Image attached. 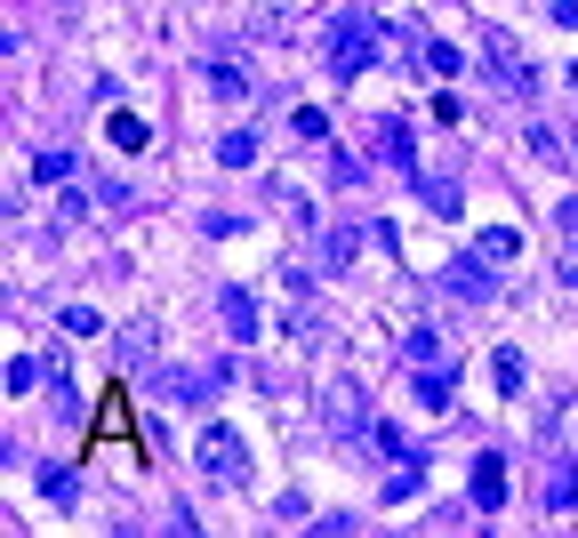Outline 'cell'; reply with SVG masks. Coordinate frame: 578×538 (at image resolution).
<instances>
[{
  "instance_id": "cell-1",
  "label": "cell",
  "mask_w": 578,
  "mask_h": 538,
  "mask_svg": "<svg viewBox=\"0 0 578 538\" xmlns=\"http://www.w3.org/2000/svg\"><path fill=\"white\" fill-rule=\"evenodd\" d=\"M193 466L210 474L217 490H241V483H250V450H241V434H234V426H201Z\"/></svg>"
},
{
  "instance_id": "cell-2",
  "label": "cell",
  "mask_w": 578,
  "mask_h": 538,
  "mask_svg": "<svg viewBox=\"0 0 578 538\" xmlns=\"http://www.w3.org/2000/svg\"><path fill=\"white\" fill-rule=\"evenodd\" d=\"M474 49H482V65L499 73V80H506L514 97H539V73H530V57L514 49V33H499V25H482V33H474Z\"/></svg>"
},
{
  "instance_id": "cell-3",
  "label": "cell",
  "mask_w": 578,
  "mask_h": 538,
  "mask_svg": "<svg viewBox=\"0 0 578 538\" xmlns=\"http://www.w3.org/2000/svg\"><path fill=\"white\" fill-rule=\"evenodd\" d=\"M369 40H378V33H369V16H354V9H345L338 16V25H329V73H338V80H354L362 65H369Z\"/></svg>"
},
{
  "instance_id": "cell-4",
  "label": "cell",
  "mask_w": 578,
  "mask_h": 538,
  "mask_svg": "<svg viewBox=\"0 0 578 538\" xmlns=\"http://www.w3.org/2000/svg\"><path fill=\"white\" fill-rule=\"evenodd\" d=\"M322 426H329V434H362V426H369L362 378H329V386H322Z\"/></svg>"
},
{
  "instance_id": "cell-5",
  "label": "cell",
  "mask_w": 578,
  "mask_h": 538,
  "mask_svg": "<svg viewBox=\"0 0 578 538\" xmlns=\"http://www.w3.org/2000/svg\"><path fill=\"white\" fill-rule=\"evenodd\" d=\"M450 289H458L466 305H490V298H499V274H490V258H458V265H450Z\"/></svg>"
},
{
  "instance_id": "cell-6",
  "label": "cell",
  "mask_w": 578,
  "mask_h": 538,
  "mask_svg": "<svg viewBox=\"0 0 578 538\" xmlns=\"http://www.w3.org/2000/svg\"><path fill=\"white\" fill-rule=\"evenodd\" d=\"M210 97L217 105H250V65L241 57H210Z\"/></svg>"
},
{
  "instance_id": "cell-7",
  "label": "cell",
  "mask_w": 578,
  "mask_h": 538,
  "mask_svg": "<svg viewBox=\"0 0 578 538\" xmlns=\"http://www.w3.org/2000/svg\"><path fill=\"white\" fill-rule=\"evenodd\" d=\"M466 490H474V506H499L506 499V459H499V450H482V459H474V474H466Z\"/></svg>"
},
{
  "instance_id": "cell-8",
  "label": "cell",
  "mask_w": 578,
  "mask_h": 538,
  "mask_svg": "<svg viewBox=\"0 0 578 538\" xmlns=\"http://www.w3.org/2000/svg\"><path fill=\"white\" fill-rule=\"evenodd\" d=\"M217 314H225V329H234L241 346L257 338V298H250V289H217Z\"/></svg>"
},
{
  "instance_id": "cell-9",
  "label": "cell",
  "mask_w": 578,
  "mask_h": 538,
  "mask_svg": "<svg viewBox=\"0 0 578 538\" xmlns=\"http://www.w3.org/2000/svg\"><path fill=\"white\" fill-rule=\"evenodd\" d=\"M362 234H369V225H329V234H322V265H329V274L362 258Z\"/></svg>"
},
{
  "instance_id": "cell-10",
  "label": "cell",
  "mask_w": 578,
  "mask_h": 538,
  "mask_svg": "<svg viewBox=\"0 0 578 538\" xmlns=\"http://www.w3.org/2000/svg\"><path fill=\"white\" fill-rule=\"evenodd\" d=\"M378 153H386V170H418V153H410V129H402V121H378Z\"/></svg>"
},
{
  "instance_id": "cell-11",
  "label": "cell",
  "mask_w": 578,
  "mask_h": 538,
  "mask_svg": "<svg viewBox=\"0 0 578 538\" xmlns=\"http://www.w3.org/2000/svg\"><path fill=\"white\" fill-rule=\"evenodd\" d=\"M546 506H554V514H570V506H578V459H563V466L546 474Z\"/></svg>"
},
{
  "instance_id": "cell-12",
  "label": "cell",
  "mask_w": 578,
  "mask_h": 538,
  "mask_svg": "<svg viewBox=\"0 0 578 538\" xmlns=\"http://www.w3.org/2000/svg\"><path fill=\"white\" fill-rule=\"evenodd\" d=\"M217 161H225V170H250V161H257V129H225L217 137Z\"/></svg>"
},
{
  "instance_id": "cell-13",
  "label": "cell",
  "mask_w": 578,
  "mask_h": 538,
  "mask_svg": "<svg viewBox=\"0 0 578 538\" xmlns=\"http://www.w3.org/2000/svg\"><path fill=\"white\" fill-rule=\"evenodd\" d=\"M153 346H161V329H153V322H129V329H121V354H129V370L153 362Z\"/></svg>"
},
{
  "instance_id": "cell-14",
  "label": "cell",
  "mask_w": 578,
  "mask_h": 538,
  "mask_svg": "<svg viewBox=\"0 0 578 538\" xmlns=\"http://www.w3.org/2000/svg\"><path fill=\"white\" fill-rule=\"evenodd\" d=\"M40 490H49V506H80V474L73 466H49V474H40Z\"/></svg>"
},
{
  "instance_id": "cell-15",
  "label": "cell",
  "mask_w": 578,
  "mask_h": 538,
  "mask_svg": "<svg viewBox=\"0 0 578 538\" xmlns=\"http://www.w3.org/2000/svg\"><path fill=\"white\" fill-rule=\"evenodd\" d=\"M418 402H426V410L450 402V362H426V370H418Z\"/></svg>"
},
{
  "instance_id": "cell-16",
  "label": "cell",
  "mask_w": 578,
  "mask_h": 538,
  "mask_svg": "<svg viewBox=\"0 0 578 538\" xmlns=\"http://www.w3.org/2000/svg\"><path fill=\"white\" fill-rule=\"evenodd\" d=\"M426 210H442V217H458V177H426Z\"/></svg>"
},
{
  "instance_id": "cell-17",
  "label": "cell",
  "mask_w": 578,
  "mask_h": 538,
  "mask_svg": "<svg viewBox=\"0 0 578 538\" xmlns=\"http://www.w3.org/2000/svg\"><path fill=\"white\" fill-rule=\"evenodd\" d=\"M514 250H523V234H514V225H490V234H482V258H490V265L514 258Z\"/></svg>"
},
{
  "instance_id": "cell-18",
  "label": "cell",
  "mask_w": 578,
  "mask_h": 538,
  "mask_svg": "<svg viewBox=\"0 0 578 538\" xmlns=\"http://www.w3.org/2000/svg\"><path fill=\"white\" fill-rule=\"evenodd\" d=\"M490 362H499V395H523V354H514V346H499Z\"/></svg>"
},
{
  "instance_id": "cell-19",
  "label": "cell",
  "mask_w": 578,
  "mask_h": 538,
  "mask_svg": "<svg viewBox=\"0 0 578 538\" xmlns=\"http://www.w3.org/2000/svg\"><path fill=\"white\" fill-rule=\"evenodd\" d=\"M33 386H40V354H16L9 362V395H33Z\"/></svg>"
},
{
  "instance_id": "cell-20",
  "label": "cell",
  "mask_w": 578,
  "mask_h": 538,
  "mask_svg": "<svg viewBox=\"0 0 578 538\" xmlns=\"http://www.w3.org/2000/svg\"><path fill=\"white\" fill-rule=\"evenodd\" d=\"M426 65H434V73H458L466 49H458V40H426Z\"/></svg>"
},
{
  "instance_id": "cell-21",
  "label": "cell",
  "mask_w": 578,
  "mask_h": 538,
  "mask_svg": "<svg viewBox=\"0 0 578 538\" xmlns=\"http://www.w3.org/2000/svg\"><path fill=\"white\" fill-rule=\"evenodd\" d=\"M113 145H121V153H137V145H144V121H137V113H113Z\"/></svg>"
},
{
  "instance_id": "cell-22",
  "label": "cell",
  "mask_w": 578,
  "mask_h": 538,
  "mask_svg": "<svg viewBox=\"0 0 578 538\" xmlns=\"http://www.w3.org/2000/svg\"><path fill=\"white\" fill-rule=\"evenodd\" d=\"M554 274H563V281L578 289V225H570V234H563V250H554Z\"/></svg>"
},
{
  "instance_id": "cell-23",
  "label": "cell",
  "mask_w": 578,
  "mask_h": 538,
  "mask_svg": "<svg viewBox=\"0 0 578 538\" xmlns=\"http://www.w3.org/2000/svg\"><path fill=\"white\" fill-rule=\"evenodd\" d=\"M65 329H73V338H97L105 322H97V305H65Z\"/></svg>"
},
{
  "instance_id": "cell-24",
  "label": "cell",
  "mask_w": 578,
  "mask_h": 538,
  "mask_svg": "<svg viewBox=\"0 0 578 538\" xmlns=\"http://www.w3.org/2000/svg\"><path fill=\"white\" fill-rule=\"evenodd\" d=\"M418 483H426V474H418V459H410V466L394 474V483H386V499H394V506H402V499H410V490H418Z\"/></svg>"
},
{
  "instance_id": "cell-25",
  "label": "cell",
  "mask_w": 578,
  "mask_h": 538,
  "mask_svg": "<svg viewBox=\"0 0 578 538\" xmlns=\"http://www.w3.org/2000/svg\"><path fill=\"white\" fill-rule=\"evenodd\" d=\"M530 153H539V161H563V137H554V129H539V121H530Z\"/></svg>"
},
{
  "instance_id": "cell-26",
  "label": "cell",
  "mask_w": 578,
  "mask_h": 538,
  "mask_svg": "<svg viewBox=\"0 0 578 538\" xmlns=\"http://www.w3.org/2000/svg\"><path fill=\"white\" fill-rule=\"evenodd\" d=\"M33 177H49V185H65V177H73V161H65V153H40V161H33Z\"/></svg>"
},
{
  "instance_id": "cell-27",
  "label": "cell",
  "mask_w": 578,
  "mask_h": 538,
  "mask_svg": "<svg viewBox=\"0 0 578 538\" xmlns=\"http://www.w3.org/2000/svg\"><path fill=\"white\" fill-rule=\"evenodd\" d=\"M570 89H578V65H570Z\"/></svg>"
}]
</instances>
